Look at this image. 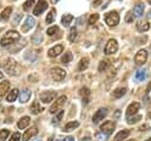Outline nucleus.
I'll return each instance as SVG.
<instances>
[{"label":"nucleus","instance_id":"obj_5","mask_svg":"<svg viewBox=\"0 0 151 141\" xmlns=\"http://www.w3.org/2000/svg\"><path fill=\"white\" fill-rule=\"evenodd\" d=\"M66 101H67V97H66L65 95L59 96V97L55 100V102L50 107V113H51V114H57V113L60 110V108L65 104Z\"/></svg>","mask_w":151,"mask_h":141},{"label":"nucleus","instance_id":"obj_49","mask_svg":"<svg viewBox=\"0 0 151 141\" xmlns=\"http://www.w3.org/2000/svg\"><path fill=\"white\" fill-rule=\"evenodd\" d=\"M149 118H150V120H151V111H150V113H149Z\"/></svg>","mask_w":151,"mask_h":141},{"label":"nucleus","instance_id":"obj_1","mask_svg":"<svg viewBox=\"0 0 151 141\" xmlns=\"http://www.w3.org/2000/svg\"><path fill=\"white\" fill-rule=\"evenodd\" d=\"M20 39V34L17 32V31H14V30H11V31H8V32H6V34L1 38V40H0V45L1 46H8V45H12V44H14L17 40H19Z\"/></svg>","mask_w":151,"mask_h":141},{"label":"nucleus","instance_id":"obj_9","mask_svg":"<svg viewBox=\"0 0 151 141\" xmlns=\"http://www.w3.org/2000/svg\"><path fill=\"white\" fill-rule=\"evenodd\" d=\"M107 114H109V111H107L106 108H100V109H98V110L94 113L93 117H92L93 123H98L99 121H101L103 118H105V117L107 116Z\"/></svg>","mask_w":151,"mask_h":141},{"label":"nucleus","instance_id":"obj_23","mask_svg":"<svg viewBox=\"0 0 151 141\" xmlns=\"http://www.w3.org/2000/svg\"><path fill=\"white\" fill-rule=\"evenodd\" d=\"M133 14H134V17L140 18V17L144 14V5H143V4L136 5V6H134V9H133Z\"/></svg>","mask_w":151,"mask_h":141},{"label":"nucleus","instance_id":"obj_39","mask_svg":"<svg viewBox=\"0 0 151 141\" xmlns=\"http://www.w3.org/2000/svg\"><path fill=\"white\" fill-rule=\"evenodd\" d=\"M98 19H99V15H98L97 13L91 14L90 18H88V25H94V24L98 21Z\"/></svg>","mask_w":151,"mask_h":141},{"label":"nucleus","instance_id":"obj_52","mask_svg":"<svg viewBox=\"0 0 151 141\" xmlns=\"http://www.w3.org/2000/svg\"><path fill=\"white\" fill-rule=\"evenodd\" d=\"M147 2H149V4H150V5H151V0H147Z\"/></svg>","mask_w":151,"mask_h":141},{"label":"nucleus","instance_id":"obj_38","mask_svg":"<svg viewBox=\"0 0 151 141\" xmlns=\"http://www.w3.org/2000/svg\"><path fill=\"white\" fill-rule=\"evenodd\" d=\"M9 135V129H1L0 130V141H5Z\"/></svg>","mask_w":151,"mask_h":141},{"label":"nucleus","instance_id":"obj_37","mask_svg":"<svg viewBox=\"0 0 151 141\" xmlns=\"http://www.w3.org/2000/svg\"><path fill=\"white\" fill-rule=\"evenodd\" d=\"M72 60V53L71 52H66L63 57H61V63H70Z\"/></svg>","mask_w":151,"mask_h":141},{"label":"nucleus","instance_id":"obj_26","mask_svg":"<svg viewBox=\"0 0 151 141\" xmlns=\"http://www.w3.org/2000/svg\"><path fill=\"white\" fill-rule=\"evenodd\" d=\"M137 30L139 32H146L150 30V23L147 21H142V23H138L137 24Z\"/></svg>","mask_w":151,"mask_h":141},{"label":"nucleus","instance_id":"obj_11","mask_svg":"<svg viewBox=\"0 0 151 141\" xmlns=\"http://www.w3.org/2000/svg\"><path fill=\"white\" fill-rule=\"evenodd\" d=\"M54 98H55L54 91H44L40 94V101L42 103H51Z\"/></svg>","mask_w":151,"mask_h":141},{"label":"nucleus","instance_id":"obj_50","mask_svg":"<svg viewBox=\"0 0 151 141\" xmlns=\"http://www.w3.org/2000/svg\"><path fill=\"white\" fill-rule=\"evenodd\" d=\"M127 141H136L134 139H130V140H127Z\"/></svg>","mask_w":151,"mask_h":141},{"label":"nucleus","instance_id":"obj_22","mask_svg":"<svg viewBox=\"0 0 151 141\" xmlns=\"http://www.w3.org/2000/svg\"><path fill=\"white\" fill-rule=\"evenodd\" d=\"M29 97H31V91H29L28 89H25V90H22V91L20 92L19 101H20L21 103H25V102H27V101L29 100Z\"/></svg>","mask_w":151,"mask_h":141},{"label":"nucleus","instance_id":"obj_15","mask_svg":"<svg viewBox=\"0 0 151 141\" xmlns=\"http://www.w3.org/2000/svg\"><path fill=\"white\" fill-rule=\"evenodd\" d=\"M63 50H64V46L61 44H57L55 46H53L48 50V56L50 57H57L58 55H60L63 52Z\"/></svg>","mask_w":151,"mask_h":141},{"label":"nucleus","instance_id":"obj_16","mask_svg":"<svg viewBox=\"0 0 151 141\" xmlns=\"http://www.w3.org/2000/svg\"><path fill=\"white\" fill-rule=\"evenodd\" d=\"M139 107H140V104H139V102H133V103H131L129 107H127V110H126V115L127 116H132V115H134V114H137V111L139 110Z\"/></svg>","mask_w":151,"mask_h":141},{"label":"nucleus","instance_id":"obj_53","mask_svg":"<svg viewBox=\"0 0 151 141\" xmlns=\"http://www.w3.org/2000/svg\"><path fill=\"white\" fill-rule=\"evenodd\" d=\"M146 141H151V139H149V140H146Z\"/></svg>","mask_w":151,"mask_h":141},{"label":"nucleus","instance_id":"obj_28","mask_svg":"<svg viewBox=\"0 0 151 141\" xmlns=\"http://www.w3.org/2000/svg\"><path fill=\"white\" fill-rule=\"evenodd\" d=\"M125 94H126V88H118V89H116V90L112 92V95H113L114 98H120V97L124 96Z\"/></svg>","mask_w":151,"mask_h":141},{"label":"nucleus","instance_id":"obj_14","mask_svg":"<svg viewBox=\"0 0 151 141\" xmlns=\"http://www.w3.org/2000/svg\"><path fill=\"white\" fill-rule=\"evenodd\" d=\"M79 95L81 96L83 102H84L85 104L88 103V101H90V96H91V91H90L88 88H86V86L80 88V90H79Z\"/></svg>","mask_w":151,"mask_h":141},{"label":"nucleus","instance_id":"obj_18","mask_svg":"<svg viewBox=\"0 0 151 141\" xmlns=\"http://www.w3.org/2000/svg\"><path fill=\"white\" fill-rule=\"evenodd\" d=\"M9 88H11V84H9L8 81H2V82H0V96H5V95L8 92Z\"/></svg>","mask_w":151,"mask_h":141},{"label":"nucleus","instance_id":"obj_35","mask_svg":"<svg viewBox=\"0 0 151 141\" xmlns=\"http://www.w3.org/2000/svg\"><path fill=\"white\" fill-rule=\"evenodd\" d=\"M63 116H64V110H59L58 114H57V115L54 116V118L52 120V123H54V124H55V123H59L60 120L63 118Z\"/></svg>","mask_w":151,"mask_h":141},{"label":"nucleus","instance_id":"obj_4","mask_svg":"<svg viewBox=\"0 0 151 141\" xmlns=\"http://www.w3.org/2000/svg\"><path fill=\"white\" fill-rule=\"evenodd\" d=\"M105 23L109 26H111V27L117 26L119 24V15H118V13L114 12V11H111V12L106 13L105 14Z\"/></svg>","mask_w":151,"mask_h":141},{"label":"nucleus","instance_id":"obj_51","mask_svg":"<svg viewBox=\"0 0 151 141\" xmlns=\"http://www.w3.org/2000/svg\"><path fill=\"white\" fill-rule=\"evenodd\" d=\"M52 140H53V137H50V139H48V141H52Z\"/></svg>","mask_w":151,"mask_h":141},{"label":"nucleus","instance_id":"obj_10","mask_svg":"<svg viewBox=\"0 0 151 141\" xmlns=\"http://www.w3.org/2000/svg\"><path fill=\"white\" fill-rule=\"evenodd\" d=\"M47 7H48V4L46 0H39L37 2V6L33 9V15H40Z\"/></svg>","mask_w":151,"mask_h":141},{"label":"nucleus","instance_id":"obj_31","mask_svg":"<svg viewBox=\"0 0 151 141\" xmlns=\"http://www.w3.org/2000/svg\"><path fill=\"white\" fill-rule=\"evenodd\" d=\"M77 34H78V31L76 27H71L70 30V33H68V40L70 41H74L77 39Z\"/></svg>","mask_w":151,"mask_h":141},{"label":"nucleus","instance_id":"obj_25","mask_svg":"<svg viewBox=\"0 0 151 141\" xmlns=\"http://www.w3.org/2000/svg\"><path fill=\"white\" fill-rule=\"evenodd\" d=\"M78 127H79V122L78 121H71V122H68V123L65 124L64 132H71V130H73L76 128H78Z\"/></svg>","mask_w":151,"mask_h":141},{"label":"nucleus","instance_id":"obj_29","mask_svg":"<svg viewBox=\"0 0 151 141\" xmlns=\"http://www.w3.org/2000/svg\"><path fill=\"white\" fill-rule=\"evenodd\" d=\"M17 97H18V89H13V90H11V91L8 92L6 100H7L8 102H14V101L17 100Z\"/></svg>","mask_w":151,"mask_h":141},{"label":"nucleus","instance_id":"obj_44","mask_svg":"<svg viewBox=\"0 0 151 141\" xmlns=\"http://www.w3.org/2000/svg\"><path fill=\"white\" fill-rule=\"evenodd\" d=\"M21 17H22V15H21L20 13H18V14L15 15V18H14V20H13V25H14V26L17 25V23H19V21L21 20Z\"/></svg>","mask_w":151,"mask_h":141},{"label":"nucleus","instance_id":"obj_13","mask_svg":"<svg viewBox=\"0 0 151 141\" xmlns=\"http://www.w3.org/2000/svg\"><path fill=\"white\" fill-rule=\"evenodd\" d=\"M35 134H38V128H37V127H31V128H28V129L24 133V135H22V141H29Z\"/></svg>","mask_w":151,"mask_h":141},{"label":"nucleus","instance_id":"obj_30","mask_svg":"<svg viewBox=\"0 0 151 141\" xmlns=\"http://www.w3.org/2000/svg\"><path fill=\"white\" fill-rule=\"evenodd\" d=\"M72 20H73V15H71V14H65V15L61 18V24H63L64 26H68Z\"/></svg>","mask_w":151,"mask_h":141},{"label":"nucleus","instance_id":"obj_55","mask_svg":"<svg viewBox=\"0 0 151 141\" xmlns=\"http://www.w3.org/2000/svg\"><path fill=\"white\" fill-rule=\"evenodd\" d=\"M38 141H40V140H38Z\"/></svg>","mask_w":151,"mask_h":141},{"label":"nucleus","instance_id":"obj_17","mask_svg":"<svg viewBox=\"0 0 151 141\" xmlns=\"http://www.w3.org/2000/svg\"><path fill=\"white\" fill-rule=\"evenodd\" d=\"M130 134H131V130H130V129H122V130L114 136V141H123V140L127 139Z\"/></svg>","mask_w":151,"mask_h":141},{"label":"nucleus","instance_id":"obj_33","mask_svg":"<svg viewBox=\"0 0 151 141\" xmlns=\"http://www.w3.org/2000/svg\"><path fill=\"white\" fill-rule=\"evenodd\" d=\"M109 66H110V62H109V60H101V62L99 63L98 70H99V72H103V71H105Z\"/></svg>","mask_w":151,"mask_h":141},{"label":"nucleus","instance_id":"obj_36","mask_svg":"<svg viewBox=\"0 0 151 141\" xmlns=\"http://www.w3.org/2000/svg\"><path fill=\"white\" fill-rule=\"evenodd\" d=\"M129 118H127V123L129 124H134V123H137L139 120H142V115H136V116H133V117H130V116H127Z\"/></svg>","mask_w":151,"mask_h":141},{"label":"nucleus","instance_id":"obj_27","mask_svg":"<svg viewBox=\"0 0 151 141\" xmlns=\"http://www.w3.org/2000/svg\"><path fill=\"white\" fill-rule=\"evenodd\" d=\"M134 78L138 82H143L146 78V70H138L134 75Z\"/></svg>","mask_w":151,"mask_h":141},{"label":"nucleus","instance_id":"obj_42","mask_svg":"<svg viewBox=\"0 0 151 141\" xmlns=\"http://www.w3.org/2000/svg\"><path fill=\"white\" fill-rule=\"evenodd\" d=\"M20 139H21L20 133H19V132H15V133L12 134V136H11V139H9L8 141H20Z\"/></svg>","mask_w":151,"mask_h":141},{"label":"nucleus","instance_id":"obj_32","mask_svg":"<svg viewBox=\"0 0 151 141\" xmlns=\"http://www.w3.org/2000/svg\"><path fill=\"white\" fill-rule=\"evenodd\" d=\"M54 14H55V9L52 8V9L48 12V14L46 15V24H51V23L54 20V17H55Z\"/></svg>","mask_w":151,"mask_h":141},{"label":"nucleus","instance_id":"obj_6","mask_svg":"<svg viewBox=\"0 0 151 141\" xmlns=\"http://www.w3.org/2000/svg\"><path fill=\"white\" fill-rule=\"evenodd\" d=\"M117 50H118V43H117V40L116 39H109L107 43H106V45H105L104 53L105 55H112Z\"/></svg>","mask_w":151,"mask_h":141},{"label":"nucleus","instance_id":"obj_46","mask_svg":"<svg viewBox=\"0 0 151 141\" xmlns=\"http://www.w3.org/2000/svg\"><path fill=\"white\" fill-rule=\"evenodd\" d=\"M101 1H103V0H93V7L99 6V5L101 4Z\"/></svg>","mask_w":151,"mask_h":141},{"label":"nucleus","instance_id":"obj_41","mask_svg":"<svg viewBox=\"0 0 151 141\" xmlns=\"http://www.w3.org/2000/svg\"><path fill=\"white\" fill-rule=\"evenodd\" d=\"M34 5V0H27L25 4H24V11H29L31 9V7Z\"/></svg>","mask_w":151,"mask_h":141},{"label":"nucleus","instance_id":"obj_54","mask_svg":"<svg viewBox=\"0 0 151 141\" xmlns=\"http://www.w3.org/2000/svg\"><path fill=\"white\" fill-rule=\"evenodd\" d=\"M0 108H1V102H0Z\"/></svg>","mask_w":151,"mask_h":141},{"label":"nucleus","instance_id":"obj_20","mask_svg":"<svg viewBox=\"0 0 151 141\" xmlns=\"http://www.w3.org/2000/svg\"><path fill=\"white\" fill-rule=\"evenodd\" d=\"M88 63H90V59L87 57H84L79 60V64H78V70L79 71H85L87 68H88Z\"/></svg>","mask_w":151,"mask_h":141},{"label":"nucleus","instance_id":"obj_24","mask_svg":"<svg viewBox=\"0 0 151 141\" xmlns=\"http://www.w3.org/2000/svg\"><path fill=\"white\" fill-rule=\"evenodd\" d=\"M12 6H8V7H6L2 12H1V14H0V19L2 20V21H6L8 18H9V15H11V13H12Z\"/></svg>","mask_w":151,"mask_h":141},{"label":"nucleus","instance_id":"obj_48","mask_svg":"<svg viewBox=\"0 0 151 141\" xmlns=\"http://www.w3.org/2000/svg\"><path fill=\"white\" fill-rule=\"evenodd\" d=\"M4 78V75H2V72H0V79H2Z\"/></svg>","mask_w":151,"mask_h":141},{"label":"nucleus","instance_id":"obj_3","mask_svg":"<svg viewBox=\"0 0 151 141\" xmlns=\"http://www.w3.org/2000/svg\"><path fill=\"white\" fill-rule=\"evenodd\" d=\"M50 73H51V77H52L54 81H57V82H60V81H63V79L66 77V71H65L64 69L59 68V66L52 68V69L50 70Z\"/></svg>","mask_w":151,"mask_h":141},{"label":"nucleus","instance_id":"obj_40","mask_svg":"<svg viewBox=\"0 0 151 141\" xmlns=\"http://www.w3.org/2000/svg\"><path fill=\"white\" fill-rule=\"evenodd\" d=\"M58 31H59V27H58V26H52V27L47 28L46 33H47L48 36H53V34H55V33H57Z\"/></svg>","mask_w":151,"mask_h":141},{"label":"nucleus","instance_id":"obj_34","mask_svg":"<svg viewBox=\"0 0 151 141\" xmlns=\"http://www.w3.org/2000/svg\"><path fill=\"white\" fill-rule=\"evenodd\" d=\"M32 41H33V44H40V43L42 41V34H40V33H35V34H33V37H32Z\"/></svg>","mask_w":151,"mask_h":141},{"label":"nucleus","instance_id":"obj_12","mask_svg":"<svg viewBox=\"0 0 151 141\" xmlns=\"http://www.w3.org/2000/svg\"><path fill=\"white\" fill-rule=\"evenodd\" d=\"M34 25H35L34 18H33L32 15H27V18L25 19V23H24L21 30H22V32H27V31H29Z\"/></svg>","mask_w":151,"mask_h":141},{"label":"nucleus","instance_id":"obj_21","mask_svg":"<svg viewBox=\"0 0 151 141\" xmlns=\"http://www.w3.org/2000/svg\"><path fill=\"white\" fill-rule=\"evenodd\" d=\"M29 122H31V118H29L28 116H22V117L18 121V128H19V129H24V128H26V127L29 124Z\"/></svg>","mask_w":151,"mask_h":141},{"label":"nucleus","instance_id":"obj_45","mask_svg":"<svg viewBox=\"0 0 151 141\" xmlns=\"http://www.w3.org/2000/svg\"><path fill=\"white\" fill-rule=\"evenodd\" d=\"M57 141H74V139L72 136H65V137H60Z\"/></svg>","mask_w":151,"mask_h":141},{"label":"nucleus","instance_id":"obj_19","mask_svg":"<svg viewBox=\"0 0 151 141\" xmlns=\"http://www.w3.org/2000/svg\"><path fill=\"white\" fill-rule=\"evenodd\" d=\"M29 110H31V113H32V114L37 115V114H40V113L44 110V108L39 104V102H38V101H34V102L32 103V105H31Z\"/></svg>","mask_w":151,"mask_h":141},{"label":"nucleus","instance_id":"obj_8","mask_svg":"<svg viewBox=\"0 0 151 141\" xmlns=\"http://www.w3.org/2000/svg\"><path fill=\"white\" fill-rule=\"evenodd\" d=\"M116 128V123L113 121H105L101 126H100V132L104 133L105 135H110L112 134V132Z\"/></svg>","mask_w":151,"mask_h":141},{"label":"nucleus","instance_id":"obj_2","mask_svg":"<svg viewBox=\"0 0 151 141\" xmlns=\"http://www.w3.org/2000/svg\"><path fill=\"white\" fill-rule=\"evenodd\" d=\"M4 69H5L9 75H12V76H17V75L20 73V68H19L18 63H17L14 59H12V58H8V59L6 60V63L4 64Z\"/></svg>","mask_w":151,"mask_h":141},{"label":"nucleus","instance_id":"obj_43","mask_svg":"<svg viewBox=\"0 0 151 141\" xmlns=\"http://www.w3.org/2000/svg\"><path fill=\"white\" fill-rule=\"evenodd\" d=\"M133 19H134V15H133L131 12H129V13L126 14V17H125V21H126V23H132Z\"/></svg>","mask_w":151,"mask_h":141},{"label":"nucleus","instance_id":"obj_47","mask_svg":"<svg viewBox=\"0 0 151 141\" xmlns=\"http://www.w3.org/2000/svg\"><path fill=\"white\" fill-rule=\"evenodd\" d=\"M58 1H59V0H51V2H52V4H53V5H54V4H57V2H58Z\"/></svg>","mask_w":151,"mask_h":141},{"label":"nucleus","instance_id":"obj_7","mask_svg":"<svg viewBox=\"0 0 151 141\" xmlns=\"http://www.w3.org/2000/svg\"><path fill=\"white\" fill-rule=\"evenodd\" d=\"M146 60H147V51L144 50V49L139 50V51L136 53V56H134V62H136V64H137V65H143V64L146 63Z\"/></svg>","mask_w":151,"mask_h":141}]
</instances>
